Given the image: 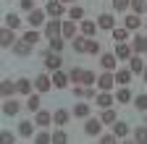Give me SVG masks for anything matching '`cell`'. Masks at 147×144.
I'll use <instances>...</instances> for the list:
<instances>
[{"label":"cell","instance_id":"c3c4849f","mask_svg":"<svg viewBox=\"0 0 147 144\" xmlns=\"http://www.w3.org/2000/svg\"><path fill=\"white\" fill-rule=\"evenodd\" d=\"M116 139H118L116 134H102V136H100V141H102V144H113Z\"/></svg>","mask_w":147,"mask_h":144},{"label":"cell","instance_id":"11a10c76","mask_svg":"<svg viewBox=\"0 0 147 144\" xmlns=\"http://www.w3.org/2000/svg\"><path fill=\"white\" fill-rule=\"evenodd\" d=\"M144 123H147V110H144Z\"/></svg>","mask_w":147,"mask_h":144},{"label":"cell","instance_id":"83f0119b","mask_svg":"<svg viewBox=\"0 0 147 144\" xmlns=\"http://www.w3.org/2000/svg\"><path fill=\"white\" fill-rule=\"evenodd\" d=\"M129 68H131V74H142V71H144V63L139 58V52H134V55L129 58Z\"/></svg>","mask_w":147,"mask_h":144},{"label":"cell","instance_id":"f1b7e54d","mask_svg":"<svg viewBox=\"0 0 147 144\" xmlns=\"http://www.w3.org/2000/svg\"><path fill=\"white\" fill-rule=\"evenodd\" d=\"M100 121H102L105 126H113V123H116V110H113V107H102Z\"/></svg>","mask_w":147,"mask_h":144},{"label":"cell","instance_id":"d590c367","mask_svg":"<svg viewBox=\"0 0 147 144\" xmlns=\"http://www.w3.org/2000/svg\"><path fill=\"white\" fill-rule=\"evenodd\" d=\"M53 141H55V144H66V141H68V134L63 131V126H58V129L53 131Z\"/></svg>","mask_w":147,"mask_h":144},{"label":"cell","instance_id":"836d02e7","mask_svg":"<svg viewBox=\"0 0 147 144\" xmlns=\"http://www.w3.org/2000/svg\"><path fill=\"white\" fill-rule=\"evenodd\" d=\"M66 42H68L66 37H53V40H50V50H53V52H63Z\"/></svg>","mask_w":147,"mask_h":144},{"label":"cell","instance_id":"e575fe53","mask_svg":"<svg viewBox=\"0 0 147 144\" xmlns=\"http://www.w3.org/2000/svg\"><path fill=\"white\" fill-rule=\"evenodd\" d=\"M74 115H76V118H89V105H87V102L74 105Z\"/></svg>","mask_w":147,"mask_h":144},{"label":"cell","instance_id":"484cf974","mask_svg":"<svg viewBox=\"0 0 147 144\" xmlns=\"http://www.w3.org/2000/svg\"><path fill=\"white\" fill-rule=\"evenodd\" d=\"M34 126H37V123H34ZM34 126H32V121H21V123H18V136H21V139H32Z\"/></svg>","mask_w":147,"mask_h":144},{"label":"cell","instance_id":"5b68a950","mask_svg":"<svg viewBox=\"0 0 147 144\" xmlns=\"http://www.w3.org/2000/svg\"><path fill=\"white\" fill-rule=\"evenodd\" d=\"M45 11H47L50 19H61L63 13H68V11H66V5H63V0H50V3L45 5Z\"/></svg>","mask_w":147,"mask_h":144},{"label":"cell","instance_id":"ac0fdd59","mask_svg":"<svg viewBox=\"0 0 147 144\" xmlns=\"http://www.w3.org/2000/svg\"><path fill=\"white\" fill-rule=\"evenodd\" d=\"M142 24H144V21L139 19V13H129L126 19H123V26H126L129 31H137V29H139Z\"/></svg>","mask_w":147,"mask_h":144},{"label":"cell","instance_id":"7402d4cb","mask_svg":"<svg viewBox=\"0 0 147 144\" xmlns=\"http://www.w3.org/2000/svg\"><path fill=\"white\" fill-rule=\"evenodd\" d=\"M131 47H134V52H147V34H134V40H131Z\"/></svg>","mask_w":147,"mask_h":144},{"label":"cell","instance_id":"b9f144b4","mask_svg":"<svg viewBox=\"0 0 147 144\" xmlns=\"http://www.w3.org/2000/svg\"><path fill=\"white\" fill-rule=\"evenodd\" d=\"M144 5H147V0H131V5H129V8H131V13H144Z\"/></svg>","mask_w":147,"mask_h":144},{"label":"cell","instance_id":"74e56055","mask_svg":"<svg viewBox=\"0 0 147 144\" xmlns=\"http://www.w3.org/2000/svg\"><path fill=\"white\" fill-rule=\"evenodd\" d=\"M87 52H89V55H100V52H102V47H100V42H97L95 37H89V42H87Z\"/></svg>","mask_w":147,"mask_h":144},{"label":"cell","instance_id":"6f0895ef","mask_svg":"<svg viewBox=\"0 0 147 144\" xmlns=\"http://www.w3.org/2000/svg\"><path fill=\"white\" fill-rule=\"evenodd\" d=\"M144 26H147V21H144Z\"/></svg>","mask_w":147,"mask_h":144},{"label":"cell","instance_id":"f6af8a7d","mask_svg":"<svg viewBox=\"0 0 147 144\" xmlns=\"http://www.w3.org/2000/svg\"><path fill=\"white\" fill-rule=\"evenodd\" d=\"M97 81V76L95 74H92V71H84V76H82V84H87V86H92V84H95Z\"/></svg>","mask_w":147,"mask_h":144},{"label":"cell","instance_id":"5bb4252c","mask_svg":"<svg viewBox=\"0 0 147 144\" xmlns=\"http://www.w3.org/2000/svg\"><path fill=\"white\" fill-rule=\"evenodd\" d=\"M16 92H18V86H16V81H11V79H3V81H0V94H3V100L13 97Z\"/></svg>","mask_w":147,"mask_h":144},{"label":"cell","instance_id":"7c38bea8","mask_svg":"<svg viewBox=\"0 0 147 144\" xmlns=\"http://www.w3.org/2000/svg\"><path fill=\"white\" fill-rule=\"evenodd\" d=\"M34 123L40 126V129H47V126H53V113H50V110H42V107H40V110L34 113Z\"/></svg>","mask_w":147,"mask_h":144},{"label":"cell","instance_id":"bcb514c9","mask_svg":"<svg viewBox=\"0 0 147 144\" xmlns=\"http://www.w3.org/2000/svg\"><path fill=\"white\" fill-rule=\"evenodd\" d=\"M129 5H131V0H113V8L121 13V11H126Z\"/></svg>","mask_w":147,"mask_h":144},{"label":"cell","instance_id":"3957f363","mask_svg":"<svg viewBox=\"0 0 147 144\" xmlns=\"http://www.w3.org/2000/svg\"><path fill=\"white\" fill-rule=\"evenodd\" d=\"M97 86H100V92H110V89L116 86V74L113 71H102L97 76Z\"/></svg>","mask_w":147,"mask_h":144},{"label":"cell","instance_id":"e0dca14e","mask_svg":"<svg viewBox=\"0 0 147 144\" xmlns=\"http://www.w3.org/2000/svg\"><path fill=\"white\" fill-rule=\"evenodd\" d=\"M97 26H100V29H105V31H110V29L116 26L113 13H100V16H97Z\"/></svg>","mask_w":147,"mask_h":144},{"label":"cell","instance_id":"f5cc1de1","mask_svg":"<svg viewBox=\"0 0 147 144\" xmlns=\"http://www.w3.org/2000/svg\"><path fill=\"white\" fill-rule=\"evenodd\" d=\"M142 79H144V81H147V66H144V71H142Z\"/></svg>","mask_w":147,"mask_h":144},{"label":"cell","instance_id":"8fae6325","mask_svg":"<svg viewBox=\"0 0 147 144\" xmlns=\"http://www.w3.org/2000/svg\"><path fill=\"white\" fill-rule=\"evenodd\" d=\"M113 52H116V58H118V60H129V58L134 55V47H131V42H118Z\"/></svg>","mask_w":147,"mask_h":144},{"label":"cell","instance_id":"f35d334b","mask_svg":"<svg viewBox=\"0 0 147 144\" xmlns=\"http://www.w3.org/2000/svg\"><path fill=\"white\" fill-rule=\"evenodd\" d=\"M5 26H11V29H18V26H21V19H18V16L16 13H5Z\"/></svg>","mask_w":147,"mask_h":144},{"label":"cell","instance_id":"9f6ffc18","mask_svg":"<svg viewBox=\"0 0 147 144\" xmlns=\"http://www.w3.org/2000/svg\"><path fill=\"white\" fill-rule=\"evenodd\" d=\"M144 13H147V5H144Z\"/></svg>","mask_w":147,"mask_h":144},{"label":"cell","instance_id":"f546056e","mask_svg":"<svg viewBox=\"0 0 147 144\" xmlns=\"http://www.w3.org/2000/svg\"><path fill=\"white\" fill-rule=\"evenodd\" d=\"M26 110H32V113H37V110H40V92H37V94H26Z\"/></svg>","mask_w":147,"mask_h":144},{"label":"cell","instance_id":"6da1fadb","mask_svg":"<svg viewBox=\"0 0 147 144\" xmlns=\"http://www.w3.org/2000/svg\"><path fill=\"white\" fill-rule=\"evenodd\" d=\"M42 66L50 71V74H53V71H58V68L63 66V60H61V52H53V50H47L45 55H42Z\"/></svg>","mask_w":147,"mask_h":144},{"label":"cell","instance_id":"60d3db41","mask_svg":"<svg viewBox=\"0 0 147 144\" xmlns=\"http://www.w3.org/2000/svg\"><path fill=\"white\" fill-rule=\"evenodd\" d=\"M134 139L139 144H147V123L144 126H137V131H134Z\"/></svg>","mask_w":147,"mask_h":144},{"label":"cell","instance_id":"d6a6232c","mask_svg":"<svg viewBox=\"0 0 147 144\" xmlns=\"http://www.w3.org/2000/svg\"><path fill=\"white\" fill-rule=\"evenodd\" d=\"M40 37H42V34H40V31H37L34 26H29V29L24 31V40H26L29 45H37V42H40Z\"/></svg>","mask_w":147,"mask_h":144},{"label":"cell","instance_id":"8d00e7d4","mask_svg":"<svg viewBox=\"0 0 147 144\" xmlns=\"http://www.w3.org/2000/svg\"><path fill=\"white\" fill-rule=\"evenodd\" d=\"M68 19L82 21V19H84V8H82V5H71V8H68Z\"/></svg>","mask_w":147,"mask_h":144},{"label":"cell","instance_id":"f907efd6","mask_svg":"<svg viewBox=\"0 0 147 144\" xmlns=\"http://www.w3.org/2000/svg\"><path fill=\"white\" fill-rule=\"evenodd\" d=\"M18 5H21V11H34V3H32V0H21V3H18Z\"/></svg>","mask_w":147,"mask_h":144},{"label":"cell","instance_id":"30bf717a","mask_svg":"<svg viewBox=\"0 0 147 144\" xmlns=\"http://www.w3.org/2000/svg\"><path fill=\"white\" fill-rule=\"evenodd\" d=\"M45 16H47V11H40V8H34V11H29V19H26V24L29 26H45Z\"/></svg>","mask_w":147,"mask_h":144},{"label":"cell","instance_id":"603a6c76","mask_svg":"<svg viewBox=\"0 0 147 144\" xmlns=\"http://www.w3.org/2000/svg\"><path fill=\"white\" fill-rule=\"evenodd\" d=\"M76 31H79V26H76V24H74V19H68V21H63V34H61V37H66V40L71 42L74 37H76Z\"/></svg>","mask_w":147,"mask_h":144},{"label":"cell","instance_id":"8992f818","mask_svg":"<svg viewBox=\"0 0 147 144\" xmlns=\"http://www.w3.org/2000/svg\"><path fill=\"white\" fill-rule=\"evenodd\" d=\"M34 89H37L40 94H45V92H50V89H55V86H53V76H47V74H40V76L34 79Z\"/></svg>","mask_w":147,"mask_h":144},{"label":"cell","instance_id":"d4e9b609","mask_svg":"<svg viewBox=\"0 0 147 144\" xmlns=\"http://www.w3.org/2000/svg\"><path fill=\"white\" fill-rule=\"evenodd\" d=\"M131 76H134V74H131V68H116V84L123 86V84L131 81Z\"/></svg>","mask_w":147,"mask_h":144},{"label":"cell","instance_id":"7dc6e473","mask_svg":"<svg viewBox=\"0 0 147 144\" xmlns=\"http://www.w3.org/2000/svg\"><path fill=\"white\" fill-rule=\"evenodd\" d=\"M97 94H95V86H87L84 84V100H95Z\"/></svg>","mask_w":147,"mask_h":144},{"label":"cell","instance_id":"ab89813d","mask_svg":"<svg viewBox=\"0 0 147 144\" xmlns=\"http://www.w3.org/2000/svg\"><path fill=\"white\" fill-rule=\"evenodd\" d=\"M82 76H84V68H79V66H74V68L68 71V79H71L74 84H79V81H82Z\"/></svg>","mask_w":147,"mask_h":144},{"label":"cell","instance_id":"ee69618b","mask_svg":"<svg viewBox=\"0 0 147 144\" xmlns=\"http://www.w3.org/2000/svg\"><path fill=\"white\" fill-rule=\"evenodd\" d=\"M134 105H137V110H147V94H137Z\"/></svg>","mask_w":147,"mask_h":144},{"label":"cell","instance_id":"db71d44e","mask_svg":"<svg viewBox=\"0 0 147 144\" xmlns=\"http://www.w3.org/2000/svg\"><path fill=\"white\" fill-rule=\"evenodd\" d=\"M63 3H76V0H63Z\"/></svg>","mask_w":147,"mask_h":144},{"label":"cell","instance_id":"7bdbcfd3","mask_svg":"<svg viewBox=\"0 0 147 144\" xmlns=\"http://www.w3.org/2000/svg\"><path fill=\"white\" fill-rule=\"evenodd\" d=\"M34 141H37V144H47V141H53V134L40 131V134H34Z\"/></svg>","mask_w":147,"mask_h":144},{"label":"cell","instance_id":"1f68e13d","mask_svg":"<svg viewBox=\"0 0 147 144\" xmlns=\"http://www.w3.org/2000/svg\"><path fill=\"white\" fill-rule=\"evenodd\" d=\"M113 134H116L118 139L129 136V123H123V121H116V123H113Z\"/></svg>","mask_w":147,"mask_h":144},{"label":"cell","instance_id":"4fadbf2b","mask_svg":"<svg viewBox=\"0 0 147 144\" xmlns=\"http://www.w3.org/2000/svg\"><path fill=\"white\" fill-rule=\"evenodd\" d=\"M116 63H118L116 52H102V55H100V66H102V71H116Z\"/></svg>","mask_w":147,"mask_h":144},{"label":"cell","instance_id":"52a82bcc","mask_svg":"<svg viewBox=\"0 0 147 144\" xmlns=\"http://www.w3.org/2000/svg\"><path fill=\"white\" fill-rule=\"evenodd\" d=\"M100 131H102V121L100 118H87L84 121V134L87 136H100Z\"/></svg>","mask_w":147,"mask_h":144},{"label":"cell","instance_id":"2e32d148","mask_svg":"<svg viewBox=\"0 0 147 144\" xmlns=\"http://www.w3.org/2000/svg\"><path fill=\"white\" fill-rule=\"evenodd\" d=\"M95 105H97V107H113V105H116V97L110 94V92H100V94L95 97Z\"/></svg>","mask_w":147,"mask_h":144},{"label":"cell","instance_id":"cb8c5ba5","mask_svg":"<svg viewBox=\"0 0 147 144\" xmlns=\"http://www.w3.org/2000/svg\"><path fill=\"white\" fill-rule=\"evenodd\" d=\"M134 100V94H131V89H129V84H123L118 92H116V102H121V105H126V102H131Z\"/></svg>","mask_w":147,"mask_h":144},{"label":"cell","instance_id":"44dd1931","mask_svg":"<svg viewBox=\"0 0 147 144\" xmlns=\"http://www.w3.org/2000/svg\"><path fill=\"white\" fill-rule=\"evenodd\" d=\"M68 121H71V113L66 110V107H58V110L53 113V123H55V126H66Z\"/></svg>","mask_w":147,"mask_h":144},{"label":"cell","instance_id":"7a4b0ae2","mask_svg":"<svg viewBox=\"0 0 147 144\" xmlns=\"http://www.w3.org/2000/svg\"><path fill=\"white\" fill-rule=\"evenodd\" d=\"M42 34H45L47 40H53V37H61V34H63V21H61V19H50V21H45Z\"/></svg>","mask_w":147,"mask_h":144},{"label":"cell","instance_id":"d6986e66","mask_svg":"<svg viewBox=\"0 0 147 144\" xmlns=\"http://www.w3.org/2000/svg\"><path fill=\"white\" fill-rule=\"evenodd\" d=\"M87 42H89V37H87V34H76V37L71 40L74 52H87Z\"/></svg>","mask_w":147,"mask_h":144},{"label":"cell","instance_id":"4dcf8cb0","mask_svg":"<svg viewBox=\"0 0 147 144\" xmlns=\"http://www.w3.org/2000/svg\"><path fill=\"white\" fill-rule=\"evenodd\" d=\"M16 86H18V94H32V81H29L26 76L16 79Z\"/></svg>","mask_w":147,"mask_h":144},{"label":"cell","instance_id":"4316f807","mask_svg":"<svg viewBox=\"0 0 147 144\" xmlns=\"http://www.w3.org/2000/svg\"><path fill=\"white\" fill-rule=\"evenodd\" d=\"M110 34H113V42H126L131 31H129L126 26H113V29H110Z\"/></svg>","mask_w":147,"mask_h":144},{"label":"cell","instance_id":"ba28073f","mask_svg":"<svg viewBox=\"0 0 147 144\" xmlns=\"http://www.w3.org/2000/svg\"><path fill=\"white\" fill-rule=\"evenodd\" d=\"M13 31H16V29H11V26H3V31H0V47H3V50H11V47L16 45Z\"/></svg>","mask_w":147,"mask_h":144},{"label":"cell","instance_id":"816d5d0a","mask_svg":"<svg viewBox=\"0 0 147 144\" xmlns=\"http://www.w3.org/2000/svg\"><path fill=\"white\" fill-rule=\"evenodd\" d=\"M74 97H79V100H84V86H74Z\"/></svg>","mask_w":147,"mask_h":144},{"label":"cell","instance_id":"ffe728a7","mask_svg":"<svg viewBox=\"0 0 147 144\" xmlns=\"http://www.w3.org/2000/svg\"><path fill=\"white\" fill-rule=\"evenodd\" d=\"M100 26H97V21H87V19H82L79 21V31L82 34H87V37H95V31H97Z\"/></svg>","mask_w":147,"mask_h":144},{"label":"cell","instance_id":"9a60e30c","mask_svg":"<svg viewBox=\"0 0 147 144\" xmlns=\"http://www.w3.org/2000/svg\"><path fill=\"white\" fill-rule=\"evenodd\" d=\"M68 81H71V79H68V74H63L61 68H58V71H53V86H55V89H66V86H68Z\"/></svg>","mask_w":147,"mask_h":144},{"label":"cell","instance_id":"9c48e42d","mask_svg":"<svg viewBox=\"0 0 147 144\" xmlns=\"http://www.w3.org/2000/svg\"><path fill=\"white\" fill-rule=\"evenodd\" d=\"M21 102H18V100H13V97H8L5 102H3V115H8V118H13V115H18V113H21Z\"/></svg>","mask_w":147,"mask_h":144},{"label":"cell","instance_id":"681fc988","mask_svg":"<svg viewBox=\"0 0 147 144\" xmlns=\"http://www.w3.org/2000/svg\"><path fill=\"white\" fill-rule=\"evenodd\" d=\"M0 139H3L5 144H13V141H16V136H13L11 131H3V134H0Z\"/></svg>","mask_w":147,"mask_h":144},{"label":"cell","instance_id":"277c9868","mask_svg":"<svg viewBox=\"0 0 147 144\" xmlns=\"http://www.w3.org/2000/svg\"><path fill=\"white\" fill-rule=\"evenodd\" d=\"M11 52H13L16 58H29L32 52H34V45H29V42H26V40L21 37V40H18V42H16L13 47H11Z\"/></svg>","mask_w":147,"mask_h":144}]
</instances>
